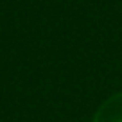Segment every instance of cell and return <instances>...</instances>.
I'll use <instances>...</instances> for the list:
<instances>
[{
	"label": "cell",
	"instance_id": "6da1fadb",
	"mask_svg": "<svg viewBox=\"0 0 122 122\" xmlns=\"http://www.w3.org/2000/svg\"><path fill=\"white\" fill-rule=\"evenodd\" d=\"M92 122H122V92L108 97L97 108Z\"/></svg>",
	"mask_w": 122,
	"mask_h": 122
}]
</instances>
